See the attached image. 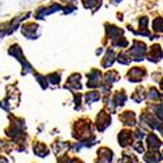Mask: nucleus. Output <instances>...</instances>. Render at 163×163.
<instances>
[{"instance_id":"obj_1","label":"nucleus","mask_w":163,"mask_h":163,"mask_svg":"<svg viewBox=\"0 0 163 163\" xmlns=\"http://www.w3.org/2000/svg\"><path fill=\"white\" fill-rule=\"evenodd\" d=\"M59 11H63V7L60 4H56V3H54V4L48 5V7H41L37 11V13H35L34 16L37 17V19H39V20H42L44 16H47V14L55 13V12H59Z\"/></svg>"},{"instance_id":"obj_2","label":"nucleus","mask_w":163,"mask_h":163,"mask_svg":"<svg viewBox=\"0 0 163 163\" xmlns=\"http://www.w3.org/2000/svg\"><path fill=\"white\" fill-rule=\"evenodd\" d=\"M84 4V7L86 9H92V8H99L102 5V0H81Z\"/></svg>"},{"instance_id":"obj_3","label":"nucleus","mask_w":163,"mask_h":163,"mask_svg":"<svg viewBox=\"0 0 163 163\" xmlns=\"http://www.w3.org/2000/svg\"><path fill=\"white\" fill-rule=\"evenodd\" d=\"M153 28L155 31H163V19L158 17L153 21Z\"/></svg>"},{"instance_id":"obj_4","label":"nucleus","mask_w":163,"mask_h":163,"mask_svg":"<svg viewBox=\"0 0 163 163\" xmlns=\"http://www.w3.org/2000/svg\"><path fill=\"white\" fill-rule=\"evenodd\" d=\"M108 1H110L112 5H117L120 1H122V0H108Z\"/></svg>"}]
</instances>
